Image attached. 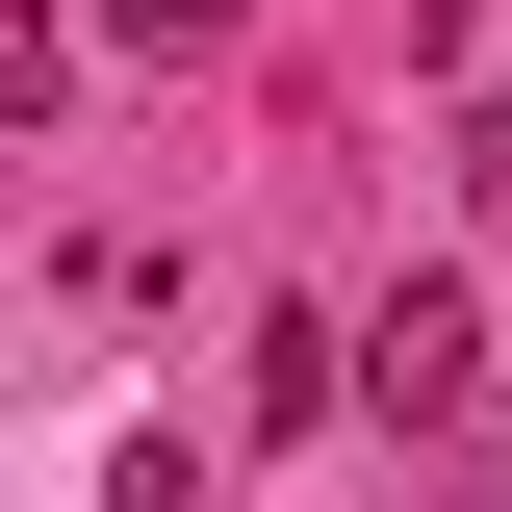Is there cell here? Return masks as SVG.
Instances as JSON below:
<instances>
[{
  "mask_svg": "<svg viewBox=\"0 0 512 512\" xmlns=\"http://www.w3.org/2000/svg\"><path fill=\"white\" fill-rule=\"evenodd\" d=\"M487 512H512V461H487Z\"/></svg>",
  "mask_w": 512,
  "mask_h": 512,
  "instance_id": "cell-4",
  "label": "cell"
},
{
  "mask_svg": "<svg viewBox=\"0 0 512 512\" xmlns=\"http://www.w3.org/2000/svg\"><path fill=\"white\" fill-rule=\"evenodd\" d=\"M461 205H487V231H512V103H461Z\"/></svg>",
  "mask_w": 512,
  "mask_h": 512,
  "instance_id": "cell-3",
  "label": "cell"
},
{
  "mask_svg": "<svg viewBox=\"0 0 512 512\" xmlns=\"http://www.w3.org/2000/svg\"><path fill=\"white\" fill-rule=\"evenodd\" d=\"M77 26H103V52H205L231 0H77Z\"/></svg>",
  "mask_w": 512,
  "mask_h": 512,
  "instance_id": "cell-2",
  "label": "cell"
},
{
  "mask_svg": "<svg viewBox=\"0 0 512 512\" xmlns=\"http://www.w3.org/2000/svg\"><path fill=\"white\" fill-rule=\"evenodd\" d=\"M359 410H384V436H487V410H512V333L461 308V282H410V308L359 333Z\"/></svg>",
  "mask_w": 512,
  "mask_h": 512,
  "instance_id": "cell-1",
  "label": "cell"
}]
</instances>
